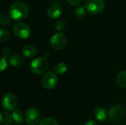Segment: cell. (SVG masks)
<instances>
[{
    "instance_id": "1",
    "label": "cell",
    "mask_w": 126,
    "mask_h": 125,
    "mask_svg": "<svg viewBox=\"0 0 126 125\" xmlns=\"http://www.w3.org/2000/svg\"><path fill=\"white\" fill-rule=\"evenodd\" d=\"M29 13V8L27 5L21 1L13 2L9 9L10 16L15 21H21L24 20Z\"/></svg>"
},
{
    "instance_id": "2",
    "label": "cell",
    "mask_w": 126,
    "mask_h": 125,
    "mask_svg": "<svg viewBox=\"0 0 126 125\" xmlns=\"http://www.w3.org/2000/svg\"><path fill=\"white\" fill-rule=\"evenodd\" d=\"M49 68V63L44 57H38L30 63V71L32 73L39 75L47 71Z\"/></svg>"
},
{
    "instance_id": "3",
    "label": "cell",
    "mask_w": 126,
    "mask_h": 125,
    "mask_svg": "<svg viewBox=\"0 0 126 125\" xmlns=\"http://www.w3.org/2000/svg\"><path fill=\"white\" fill-rule=\"evenodd\" d=\"M84 7L89 13L97 14L104 10L105 2L103 0H87Z\"/></svg>"
},
{
    "instance_id": "4",
    "label": "cell",
    "mask_w": 126,
    "mask_h": 125,
    "mask_svg": "<svg viewBox=\"0 0 126 125\" xmlns=\"http://www.w3.org/2000/svg\"><path fill=\"white\" fill-rule=\"evenodd\" d=\"M67 43V38L62 32H57L54 34L50 39L51 47L55 50L63 49Z\"/></svg>"
},
{
    "instance_id": "5",
    "label": "cell",
    "mask_w": 126,
    "mask_h": 125,
    "mask_svg": "<svg viewBox=\"0 0 126 125\" xmlns=\"http://www.w3.org/2000/svg\"><path fill=\"white\" fill-rule=\"evenodd\" d=\"M43 86L47 90L53 89L58 84V79L56 74L53 71L46 72L41 80Z\"/></svg>"
},
{
    "instance_id": "6",
    "label": "cell",
    "mask_w": 126,
    "mask_h": 125,
    "mask_svg": "<svg viewBox=\"0 0 126 125\" xmlns=\"http://www.w3.org/2000/svg\"><path fill=\"white\" fill-rule=\"evenodd\" d=\"M13 32L20 39H26L30 35V27L24 22H18L13 27Z\"/></svg>"
},
{
    "instance_id": "7",
    "label": "cell",
    "mask_w": 126,
    "mask_h": 125,
    "mask_svg": "<svg viewBox=\"0 0 126 125\" xmlns=\"http://www.w3.org/2000/svg\"><path fill=\"white\" fill-rule=\"evenodd\" d=\"M40 111L35 107L30 108L25 113V120L30 125H36L40 120Z\"/></svg>"
},
{
    "instance_id": "8",
    "label": "cell",
    "mask_w": 126,
    "mask_h": 125,
    "mask_svg": "<svg viewBox=\"0 0 126 125\" xmlns=\"http://www.w3.org/2000/svg\"><path fill=\"white\" fill-rule=\"evenodd\" d=\"M17 105V99L13 94H6L2 99V107L7 111H13Z\"/></svg>"
},
{
    "instance_id": "9",
    "label": "cell",
    "mask_w": 126,
    "mask_h": 125,
    "mask_svg": "<svg viewBox=\"0 0 126 125\" xmlns=\"http://www.w3.org/2000/svg\"><path fill=\"white\" fill-rule=\"evenodd\" d=\"M126 115V110L123 107L120 105H116L112 107L110 109L109 113V116L111 121L112 122H119L121 121Z\"/></svg>"
},
{
    "instance_id": "10",
    "label": "cell",
    "mask_w": 126,
    "mask_h": 125,
    "mask_svg": "<svg viewBox=\"0 0 126 125\" xmlns=\"http://www.w3.org/2000/svg\"><path fill=\"white\" fill-rule=\"evenodd\" d=\"M94 116L98 121L103 122L107 120L109 116V113L105 108L100 106L95 108L94 112Z\"/></svg>"
},
{
    "instance_id": "11",
    "label": "cell",
    "mask_w": 126,
    "mask_h": 125,
    "mask_svg": "<svg viewBox=\"0 0 126 125\" xmlns=\"http://www.w3.org/2000/svg\"><path fill=\"white\" fill-rule=\"evenodd\" d=\"M62 13V8L59 5L53 4L47 10V15L51 18H58Z\"/></svg>"
},
{
    "instance_id": "12",
    "label": "cell",
    "mask_w": 126,
    "mask_h": 125,
    "mask_svg": "<svg viewBox=\"0 0 126 125\" xmlns=\"http://www.w3.org/2000/svg\"><path fill=\"white\" fill-rule=\"evenodd\" d=\"M21 52L25 57H32L36 55L37 49L34 46L31 45V44H27L23 46V48L21 49Z\"/></svg>"
},
{
    "instance_id": "13",
    "label": "cell",
    "mask_w": 126,
    "mask_h": 125,
    "mask_svg": "<svg viewBox=\"0 0 126 125\" xmlns=\"http://www.w3.org/2000/svg\"><path fill=\"white\" fill-rule=\"evenodd\" d=\"M9 63L13 67H19L23 63V59L19 55L13 54L10 56Z\"/></svg>"
},
{
    "instance_id": "14",
    "label": "cell",
    "mask_w": 126,
    "mask_h": 125,
    "mask_svg": "<svg viewBox=\"0 0 126 125\" xmlns=\"http://www.w3.org/2000/svg\"><path fill=\"white\" fill-rule=\"evenodd\" d=\"M116 82L120 87L126 88V70L118 74V75L117 76Z\"/></svg>"
},
{
    "instance_id": "15",
    "label": "cell",
    "mask_w": 126,
    "mask_h": 125,
    "mask_svg": "<svg viewBox=\"0 0 126 125\" xmlns=\"http://www.w3.org/2000/svg\"><path fill=\"white\" fill-rule=\"evenodd\" d=\"M13 121L12 115L6 112L1 113V118H0V125H11Z\"/></svg>"
},
{
    "instance_id": "16",
    "label": "cell",
    "mask_w": 126,
    "mask_h": 125,
    "mask_svg": "<svg viewBox=\"0 0 126 125\" xmlns=\"http://www.w3.org/2000/svg\"><path fill=\"white\" fill-rule=\"evenodd\" d=\"M55 72L58 74H63L64 73H66V70H67V66L66 63H58L54 68Z\"/></svg>"
},
{
    "instance_id": "17",
    "label": "cell",
    "mask_w": 126,
    "mask_h": 125,
    "mask_svg": "<svg viewBox=\"0 0 126 125\" xmlns=\"http://www.w3.org/2000/svg\"><path fill=\"white\" fill-rule=\"evenodd\" d=\"M12 117H13V120H14V122L18 124H21L24 119L23 114H22L21 111L19 110L13 111L12 113Z\"/></svg>"
},
{
    "instance_id": "18",
    "label": "cell",
    "mask_w": 126,
    "mask_h": 125,
    "mask_svg": "<svg viewBox=\"0 0 126 125\" xmlns=\"http://www.w3.org/2000/svg\"><path fill=\"white\" fill-rule=\"evenodd\" d=\"M39 125H58V122H56V120H55L52 118H44L43 119L40 123Z\"/></svg>"
},
{
    "instance_id": "19",
    "label": "cell",
    "mask_w": 126,
    "mask_h": 125,
    "mask_svg": "<svg viewBox=\"0 0 126 125\" xmlns=\"http://www.w3.org/2000/svg\"><path fill=\"white\" fill-rule=\"evenodd\" d=\"M9 37H10L9 32L7 29H5L1 28L0 29V41L1 43H4V41L8 40Z\"/></svg>"
},
{
    "instance_id": "20",
    "label": "cell",
    "mask_w": 126,
    "mask_h": 125,
    "mask_svg": "<svg viewBox=\"0 0 126 125\" xmlns=\"http://www.w3.org/2000/svg\"><path fill=\"white\" fill-rule=\"evenodd\" d=\"M0 23L2 27H8L10 24V19L7 14H3L1 16Z\"/></svg>"
},
{
    "instance_id": "21",
    "label": "cell",
    "mask_w": 126,
    "mask_h": 125,
    "mask_svg": "<svg viewBox=\"0 0 126 125\" xmlns=\"http://www.w3.org/2000/svg\"><path fill=\"white\" fill-rule=\"evenodd\" d=\"M86 8L85 7H79L75 10V15L78 18H83L86 15Z\"/></svg>"
},
{
    "instance_id": "22",
    "label": "cell",
    "mask_w": 126,
    "mask_h": 125,
    "mask_svg": "<svg viewBox=\"0 0 126 125\" xmlns=\"http://www.w3.org/2000/svg\"><path fill=\"white\" fill-rule=\"evenodd\" d=\"M56 29L59 31H63L66 29V22L64 21H60L56 24Z\"/></svg>"
},
{
    "instance_id": "23",
    "label": "cell",
    "mask_w": 126,
    "mask_h": 125,
    "mask_svg": "<svg viewBox=\"0 0 126 125\" xmlns=\"http://www.w3.org/2000/svg\"><path fill=\"white\" fill-rule=\"evenodd\" d=\"M10 49L9 47L6 46V47H4L1 50V57H4L6 58L7 57L10 56Z\"/></svg>"
},
{
    "instance_id": "24",
    "label": "cell",
    "mask_w": 126,
    "mask_h": 125,
    "mask_svg": "<svg viewBox=\"0 0 126 125\" xmlns=\"http://www.w3.org/2000/svg\"><path fill=\"white\" fill-rule=\"evenodd\" d=\"M7 60H6V58L4 57H1V66H0V68H1V71L3 72L4 71V69H7Z\"/></svg>"
},
{
    "instance_id": "25",
    "label": "cell",
    "mask_w": 126,
    "mask_h": 125,
    "mask_svg": "<svg viewBox=\"0 0 126 125\" xmlns=\"http://www.w3.org/2000/svg\"><path fill=\"white\" fill-rule=\"evenodd\" d=\"M66 1L69 4H71L72 6H76V5L79 4L82 0H66Z\"/></svg>"
},
{
    "instance_id": "26",
    "label": "cell",
    "mask_w": 126,
    "mask_h": 125,
    "mask_svg": "<svg viewBox=\"0 0 126 125\" xmlns=\"http://www.w3.org/2000/svg\"><path fill=\"white\" fill-rule=\"evenodd\" d=\"M97 125L96 122H94V121H93V120H89V121H88V122L86 123V125Z\"/></svg>"
}]
</instances>
